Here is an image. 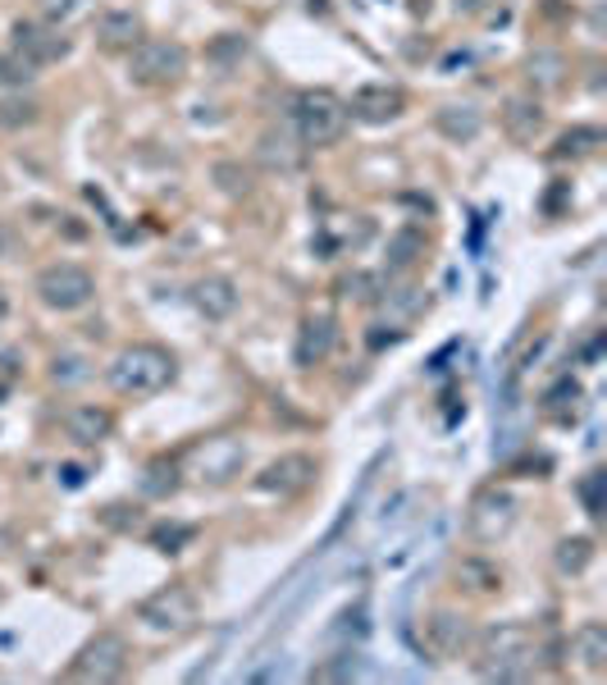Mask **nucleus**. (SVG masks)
I'll list each match as a JSON object with an SVG mask.
<instances>
[{"instance_id":"24","label":"nucleus","mask_w":607,"mask_h":685,"mask_svg":"<svg viewBox=\"0 0 607 685\" xmlns=\"http://www.w3.org/2000/svg\"><path fill=\"white\" fill-rule=\"evenodd\" d=\"M594 540L590 535H567V540H557V548H553V562H557V571L561 576H584L590 571V562H594Z\"/></svg>"},{"instance_id":"26","label":"nucleus","mask_w":607,"mask_h":685,"mask_svg":"<svg viewBox=\"0 0 607 685\" xmlns=\"http://www.w3.org/2000/svg\"><path fill=\"white\" fill-rule=\"evenodd\" d=\"M421 256H425V233L421 229H398L393 238H388V270L393 275L411 270Z\"/></svg>"},{"instance_id":"21","label":"nucleus","mask_w":607,"mask_h":685,"mask_svg":"<svg viewBox=\"0 0 607 685\" xmlns=\"http://www.w3.org/2000/svg\"><path fill=\"white\" fill-rule=\"evenodd\" d=\"M142 41V18L133 10H105L96 14V47L101 51H133Z\"/></svg>"},{"instance_id":"1","label":"nucleus","mask_w":607,"mask_h":685,"mask_svg":"<svg viewBox=\"0 0 607 685\" xmlns=\"http://www.w3.org/2000/svg\"><path fill=\"white\" fill-rule=\"evenodd\" d=\"M470 645H475L470 668L485 681L512 685V681H530L539 668H544V645H539L534 631L520 626V622H498L480 635H470Z\"/></svg>"},{"instance_id":"33","label":"nucleus","mask_w":607,"mask_h":685,"mask_svg":"<svg viewBox=\"0 0 607 685\" xmlns=\"http://www.w3.org/2000/svg\"><path fill=\"white\" fill-rule=\"evenodd\" d=\"M92 5V0H37V10L41 18H47L51 28H64V24H74V18Z\"/></svg>"},{"instance_id":"27","label":"nucleus","mask_w":607,"mask_h":685,"mask_svg":"<svg viewBox=\"0 0 607 685\" xmlns=\"http://www.w3.org/2000/svg\"><path fill=\"white\" fill-rule=\"evenodd\" d=\"M179 484H183V471H179V461H151V467L142 471V494L146 498H169V494H179Z\"/></svg>"},{"instance_id":"14","label":"nucleus","mask_w":607,"mask_h":685,"mask_svg":"<svg viewBox=\"0 0 607 685\" xmlns=\"http://www.w3.org/2000/svg\"><path fill=\"white\" fill-rule=\"evenodd\" d=\"M256 165L274 174V179H293V174L307 169V147H301L297 138H288V132H260L256 138Z\"/></svg>"},{"instance_id":"29","label":"nucleus","mask_w":607,"mask_h":685,"mask_svg":"<svg viewBox=\"0 0 607 685\" xmlns=\"http://www.w3.org/2000/svg\"><path fill=\"white\" fill-rule=\"evenodd\" d=\"M594 147H603V128L580 124V128H571V132H561L557 147H553V156H557V161H567V156H590Z\"/></svg>"},{"instance_id":"16","label":"nucleus","mask_w":607,"mask_h":685,"mask_svg":"<svg viewBox=\"0 0 607 685\" xmlns=\"http://www.w3.org/2000/svg\"><path fill=\"white\" fill-rule=\"evenodd\" d=\"M334 343H338V320L334 316H307L301 320V329H297V347H293V361L301 366V370H311V366H320L324 357L334 352Z\"/></svg>"},{"instance_id":"22","label":"nucleus","mask_w":607,"mask_h":685,"mask_svg":"<svg viewBox=\"0 0 607 685\" xmlns=\"http://www.w3.org/2000/svg\"><path fill=\"white\" fill-rule=\"evenodd\" d=\"M571 654H576V662L590 676H603L607 672V626L603 622H584L571 635Z\"/></svg>"},{"instance_id":"5","label":"nucleus","mask_w":607,"mask_h":685,"mask_svg":"<svg viewBox=\"0 0 607 685\" xmlns=\"http://www.w3.org/2000/svg\"><path fill=\"white\" fill-rule=\"evenodd\" d=\"M33 293L41 297V306H51V312H82V306L96 297V279L78 261H55V265H41L37 270Z\"/></svg>"},{"instance_id":"41","label":"nucleus","mask_w":607,"mask_h":685,"mask_svg":"<svg viewBox=\"0 0 607 685\" xmlns=\"http://www.w3.org/2000/svg\"><path fill=\"white\" fill-rule=\"evenodd\" d=\"M485 0H457V14H480Z\"/></svg>"},{"instance_id":"28","label":"nucleus","mask_w":607,"mask_h":685,"mask_svg":"<svg viewBox=\"0 0 607 685\" xmlns=\"http://www.w3.org/2000/svg\"><path fill=\"white\" fill-rule=\"evenodd\" d=\"M210 179H215V188H220L224 196H237V202L256 192V174L243 161H220V165L210 169Z\"/></svg>"},{"instance_id":"17","label":"nucleus","mask_w":607,"mask_h":685,"mask_svg":"<svg viewBox=\"0 0 607 685\" xmlns=\"http://www.w3.org/2000/svg\"><path fill=\"white\" fill-rule=\"evenodd\" d=\"M64 434L82 448H96L101 439L115 434V411L111 407H96V403H74L64 411Z\"/></svg>"},{"instance_id":"23","label":"nucleus","mask_w":607,"mask_h":685,"mask_svg":"<svg viewBox=\"0 0 607 685\" xmlns=\"http://www.w3.org/2000/svg\"><path fill=\"white\" fill-rule=\"evenodd\" d=\"M580 403H584V389H580V380H557L548 393H544V416L553 426H571L576 416H580Z\"/></svg>"},{"instance_id":"36","label":"nucleus","mask_w":607,"mask_h":685,"mask_svg":"<svg viewBox=\"0 0 607 685\" xmlns=\"http://www.w3.org/2000/svg\"><path fill=\"white\" fill-rule=\"evenodd\" d=\"M101 521L111 530H138L142 525V507L138 503H111V507H101Z\"/></svg>"},{"instance_id":"42","label":"nucleus","mask_w":607,"mask_h":685,"mask_svg":"<svg viewBox=\"0 0 607 685\" xmlns=\"http://www.w3.org/2000/svg\"><path fill=\"white\" fill-rule=\"evenodd\" d=\"M5 316H10V293L0 289V325H5Z\"/></svg>"},{"instance_id":"30","label":"nucleus","mask_w":607,"mask_h":685,"mask_svg":"<svg viewBox=\"0 0 607 685\" xmlns=\"http://www.w3.org/2000/svg\"><path fill=\"white\" fill-rule=\"evenodd\" d=\"M33 78H37V64H28L18 51H0V87H10V92H24Z\"/></svg>"},{"instance_id":"8","label":"nucleus","mask_w":607,"mask_h":685,"mask_svg":"<svg viewBox=\"0 0 607 685\" xmlns=\"http://www.w3.org/2000/svg\"><path fill=\"white\" fill-rule=\"evenodd\" d=\"M416 649L429 662H457L470 649V622L452 608H429L416 626Z\"/></svg>"},{"instance_id":"15","label":"nucleus","mask_w":607,"mask_h":685,"mask_svg":"<svg viewBox=\"0 0 607 685\" xmlns=\"http://www.w3.org/2000/svg\"><path fill=\"white\" fill-rule=\"evenodd\" d=\"M548 115H544V101H539L534 92H516L503 101V132L516 142V147H530L539 132H544Z\"/></svg>"},{"instance_id":"31","label":"nucleus","mask_w":607,"mask_h":685,"mask_svg":"<svg viewBox=\"0 0 607 685\" xmlns=\"http://www.w3.org/2000/svg\"><path fill=\"white\" fill-rule=\"evenodd\" d=\"M526 69H530V83H534V87H557L561 74H567V60H561L557 51H534Z\"/></svg>"},{"instance_id":"40","label":"nucleus","mask_w":607,"mask_h":685,"mask_svg":"<svg viewBox=\"0 0 607 685\" xmlns=\"http://www.w3.org/2000/svg\"><path fill=\"white\" fill-rule=\"evenodd\" d=\"M60 475H64V484H69V490H78V484L87 480V471H82V467H60Z\"/></svg>"},{"instance_id":"3","label":"nucleus","mask_w":607,"mask_h":685,"mask_svg":"<svg viewBox=\"0 0 607 685\" xmlns=\"http://www.w3.org/2000/svg\"><path fill=\"white\" fill-rule=\"evenodd\" d=\"M247 467V444L237 434H210L202 444H192L179 461V471L192 475L197 484H210V490H220V484H233Z\"/></svg>"},{"instance_id":"35","label":"nucleus","mask_w":607,"mask_h":685,"mask_svg":"<svg viewBox=\"0 0 607 685\" xmlns=\"http://www.w3.org/2000/svg\"><path fill=\"white\" fill-rule=\"evenodd\" d=\"M247 55V37L243 33H220L210 41V60H220V64H237Z\"/></svg>"},{"instance_id":"43","label":"nucleus","mask_w":607,"mask_h":685,"mask_svg":"<svg viewBox=\"0 0 607 685\" xmlns=\"http://www.w3.org/2000/svg\"><path fill=\"white\" fill-rule=\"evenodd\" d=\"M0 393H5V384H0Z\"/></svg>"},{"instance_id":"13","label":"nucleus","mask_w":607,"mask_h":685,"mask_svg":"<svg viewBox=\"0 0 607 685\" xmlns=\"http://www.w3.org/2000/svg\"><path fill=\"white\" fill-rule=\"evenodd\" d=\"M315 457L311 453H284L274 457L266 471L256 475V490L260 494H279V498H293V494H307L315 484Z\"/></svg>"},{"instance_id":"32","label":"nucleus","mask_w":607,"mask_h":685,"mask_svg":"<svg viewBox=\"0 0 607 685\" xmlns=\"http://www.w3.org/2000/svg\"><path fill=\"white\" fill-rule=\"evenodd\" d=\"M37 101H28L24 92L18 97H0V128H33L37 124Z\"/></svg>"},{"instance_id":"19","label":"nucleus","mask_w":607,"mask_h":685,"mask_svg":"<svg viewBox=\"0 0 607 685\" xmlns=\"http://www.w3.org/2000/svg\"><path fill=\"white\" fill-rule=\"evenodd\" d=\"M192 306L206 316V320H229L237 312V283L224 275H206L192 283Z\"/></svg>"},{"instance_id":"18","label":"nucleus","mask_w":607,"mask_h":685,"mask_svg":"<svg viewBox=\"0 0 607 685\" xmlns=\"http://www.w3.org/2000/svg\"><path fill=\"white\" fill-rule=\"evenodd\" d=\"M434 128H439L448 142L466 147V142L480 138L485 115H480V105H470V101H443L439 110H434Z\"/></svg>"},{"instance_id":"39","label":"nucleus","mask_w":607,"mask_h":685,"mask_svg":"<svg viewBox=\"0 0 607 685\" xmlns=\"http://www.w3.org/2000/svg\"><path fill=\"white\" fill-rule=\"evenodd\" d=\"M371 343V352H384V347H393V343H402V329H388V325H375V334L365 339Z\"/></svg>"},{"instance_id":"7","label":"nucleus","mask_w":607,"mask_h":685,"mask_svg":"<svg viewBox=\"0 0 607 685\" xmlns=\"http://www.w3.org/2000/svg\"><path fill=\"white\" fill-rule=\"evenodd\" d=\"M128 658H133V645L119 631H96L87 645L74 654V662L64 668L69 681H92V685H111L128 672Z\"/></svg>"},{"instance_id":"4","label":"nucleus","mask_w":607,"mask_h":685,"mask_svg":"<svg viewBox=\"0 0 607 685\" xmlns=\"http://www.w3.org/2000/svg\"><path fill=\"white\" fill-rule=\"evenodd\" d=\"M293 128H297V142L307 151L334 147L347 128V101L324 92V87H311V92H301L293 101Z\"/></svg>"},{"instance_id":"12","label":"nucleus","mask_w":607,"mask_h":685,"mask_svg":"<svg viewBox=\"0 0 607 685\" xmlns=\"http://www.w3.org/2000/svg\"><path fill=\"white\" fill-rule=\"evenodd\" d=\"M402 110H406V92L398 83H365L352 92V101H347V119L379 128V124L402 119Z\"/></svg>"},{"instance_id":"11","label":"nucleus","mask_w":607,"mask_h":685,"mask_svg":"<svg viewBox=\"0 0 607 685\" xmlns=\"http://www.w3.org/2000/svg\"><path fill=\"white\" fill-rule=\"evenodd\" d=\"M14 51L24 55L28 64H37V69H47V64H60L64 55H69V37H64L60 28H51L47 18H14Z\"/></svg>"},{"instance_id":"6","label":"nucleus","mask_w":607,"mask_h":685,"mask_svg":"<svg viewBox=\"0 0 607 685\" xmlns=\"http://www.w3.org/2000/svg\"><path fill=\"white\" fill-rule=\"evenodd\" d=\"M188 74V47L169 37H142L128 51V78L138 87H173Z\"/></svg>"},{"instance_id":"34","label":"nucleus","mask_w":607,"mask_h":685,"mask_svg":"<svg viewBox=\"0 0 607 685\" xmlns=\"http://www.w3.org/2000/svg\"><path fill=\"white\" fill-rule=\"evenodd\" d=\"M87 375H92V370H87V357H78V352H60V357L51 361V380H55L60 389H64V384H82Z\"/></svg>"},{"instance_id":"25","label":"nucleus","mask_w":607,"mask_h":685,"mask_svg":"<svg viewBox=\"0 0 607 685\" xmlns=\"http://www.w3.org/2000/svg\"><path fill=\"white\" fill-rule=\"evenodd\" d=\"M192 540H197V525H188V521H156L146 530V544L156 548V554H165V558L183 554Z\"/></svg>"},{"instance_id":"10","label":"nucleus","mask_w":607,"mask_h":685,"mask_svg":"<svg viewBox=\"0 0 607 685\" xmlns=\"http://www.w3.org/2000/svg\"><path fill=\"white\" fill-rule=\"evenodd\" d=\"M516 517H520L516 494H507V490H498V484H489V490H480V494L470 498L466 530H470V540H480V544H498V540H507V535H512Z\"/></svg>"},{"instance_id":"9","label":"nucleus","mask_w":607,"mask_h":685,"mask_svg":"<svg viewBox=\"0 0 607 685\" xmlns=\"http://www.w3.org/2000/svg\"><path fill=\"white\" fill-rule=\"evenodd\" d=\"M138 622L151 631V635H179L197 622V594L188 585H165L156 594H146L138 604Z\"/></svg>"},{"instance_id":"38","label":"nucleus","mask_w":607,"mask_h":685,"mask_svg":"<svg viewBox=\"0 0 607 685\" xmlns=\"http://www.w3.org/2000/svg\"><path fill=\"white\" fill-rule=\"evenodd\" d=\"M343 297H352V302H379V275H347V279H343Z\"/></svg>"},{"instance_id":"37","label":"nucleus","mask_w":607,"mask_h":685,"mask_svg":"<svg viewBox=\"0 0 607 685\" xmlns=\"http://www.w3.org/2000/svg\"><path fill=\"white\" fill-rule=\"evenodd\" d=\"M603 484H607L603 471H590V475L580 480V503H584V512H590L594 521L603 517Z\"/></svg>"},{"instance_id":"2","label":"nucleus","mask_w":607,"mask_h":685,"mask_svg":"<svg viewBox=\"0 0 607 685\" xmlns=\"http://www.w3.org/2000/svg\"><path fill=\"white\" fill-rule=\"evenodd\" d=\"M173 375H179V361L160 343H128L105 366V380H111L119 397H156L160 389L173 384Z\"/></svg>"},{"instance_id":"20","label":"nucleus","mask_w":607,"mask_h":685,"mask_svg":"<svg viewBox=\"0 0 607 685\" xmlns=\"http://www.w3.org/2000/svg\"><path fill=\"white\" fill-rule=\"evenodd\" d=\"M452 581H457V589L470 594V599H493V594H503V567L489 562V558H462L452 567Z\"/></svg>"}]
</instances>
